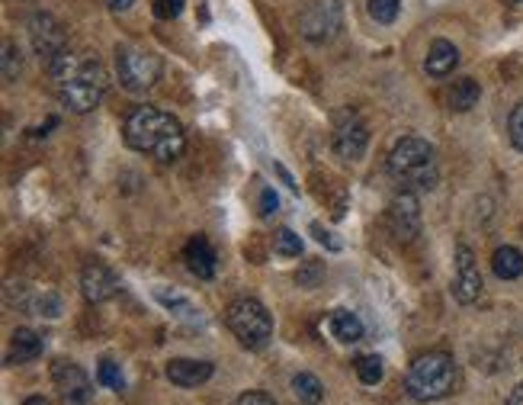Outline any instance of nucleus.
I'll return each instance as SVG.
<instances>
[{"mask_svg":"<svg viewBox=\"0 0 523 405\" xmlns=\"http://www.w3.org/2000/svg\"><path fill=\"white\" fill-rule=\"evenodd\" d=\"M389 229L399 242H414L420 232V206L414 190H405L399 193L392 202H389Z\"/></svg>","mask_w":523,"mask_h":405,"instance_id":"9d476101","label":"nucleus"},{"mask_svg":"<svg viewBox=\"0 0 523 405\" xmlns=\"http://www.w3.org/2000/svg\"><path fill=\"white\" fill-rule=\"evenodd\" d=\"M479 97H482V87L475 84L472 77H459V81L447 91V104H449V110H456V113L472 110V106L479 104Z\"/></svg>","mask_w":523,"mask_h":405,"instance_id":"aec40b11","label":"nucleus"},{"mask_svg":"<svg viewBox=\"0 0 523 405\" xmlns=\"http://www.w3.org/2000/svg\"><path fill=\"white\" fill-rule=\"evenodd\" d=\"M357 377H360V383H366V386H376L379 380H382V357H376V354H363L357 363Z\"/></svg>","mask_w":523,"mask_h":405,"instance_id":"5701e85b","label":"nucleus"},{"mask_svg":"<svg viewBox=\"0 0 523 405\" xmlns=\"http://www.w3.org/2000/svg\"><path fill=\"white\" fill-rule=\"evenodd\" d=\"M97 380L106 386V390H116V392H123V390H125L123 370H119V363H113V361H104V363H100Z\"/></svg>","mask_w":523,"mask_h":405,"instance_id":"a878e982","label":"nucleus"},{"mask_svg":"<svg viewBox=\"0 0 523 405\" xmlns=\"http://www.w3.org/2000/svg\"><path fill=\"white\" fill-rule=\"evenodd\" d=\"M49 74L62 104L74 113L97 110L100 100L106 97V87H110V74H106V68L97 58L84 55V52H71V49L49 64Z\"/></svg>","mask_w":523,"mask_h":405,"instance_id":"f257e3e1","label":"nucleus"},{"mask_svg":"<svg viewBox=\"0 0 523 405\" xmlns=\"http://www.w3.org/2000/svg\"><path fill=\"white\" fill-rule=\"evenodd\" d=\"M273 210H276V193L267 187L261 193V216H273Z\"/></svg>","mask_w":523,"mask_h":405,"instance_id":"c756f323","label":"nucleus"},{"mask_svg":"<svg viewBox=\"0 0 523 405\" xmlns=\"http://www.w3.org/2000/svg\"><path fill=\"white\" fill-rule=\"evenodd\" d=\"M225 325L238 344L248 351H263L273 338V319H270L267 306L261 300H234L232 306L225 309Z\"/></svg>","mask_w":523,"mask_h":405,"instance_id":"39448f33","label":"nucleus"},{"mask_svg":"<svg viewBox=\"0 0 523 405\" xmlns=\"http://www.w3.org/2000/svg\"><path fill=\"white\" fill-rule=\"evenodd\" d=\"M161 71H164V62L161 55L148 49H135V45H119L116 52V74L119 84L132 94H145L152 91L161 81Z\"/></svg>","mask_w":523,"mask_h":405,"instance_id":"423d86ee","label":"nucleus"},{"mask_svg":"<svg viewBox=\"0 0 523 405\" xmlns=\"http://www.w3.org/2000/svg\"><path fill=\"white\" fill-rule=\"evenodd\" d=\"M453 296L459 302H475L482 296V273L475 267V254L469 245L456 248V277H453Z\"/></svg>","mask_w":523,"mask_h":405,"instance_id":"f8f14e48","label":"nucleus"},{"mask_svg":"<svg viewBox=\"0 0 523 405\" xmlns=\"http://www.w3.org/2000/svg\"><path fill=\"white\" fill-rule=\"evenodd\" d=\"M20 71H23L20 52H16V45L10 43V39H4V81H7V84H14L16 77H20Z\"/></svg>","mask_w":523,"mask_h":405,"instance_id":"393cba45","label":"nucleus"},{"mask_svg":"<svg viewBox=\"0 0 523 405\" xmlns=\"http://www.w3.org/2000/svg\"><path fill=\"white\" fill-rule=\"evenodd\" d=\"M23 405H49V402H45V399H42V396H29Z\"/></svg>","mask_w":523,"mask_h":405,"instance_id":"473e14b6","label":"nucleus"},{"mask_svg":"<svg viewBox=\"0 0 523 405\" xmlns=\"http://www.w3.org/2000/svg\"><path fill=\"white\" fill-rule=\"evenodd\" d=\"M276 254H282V258H302V238L292 229H280L276 232Z\"/></svg>","mask_w":523,"mask_h":405,"instance_id":"b1692460","label":"nucleus"},{"mask_svg":"<svg viewBox=\"0 0 523 405\" xmlns=\"http://www.w3.org/2000/svg\"><path fill=\"white\" fill-rule=\"evenodd\" d=\"M81 290L87 296V302H106L119 293V280L104 261H90L81 273Z\"/></svg>","mask_w":523,"mask_h":405,"instance_id":"ddd939ff","label":"nucleus"},{"mask_svg":"<svg viewBox=\"0 0 523 405\" xmlns=\"http://www.w3.org/2000/svg\"><path fill=\"white\" fill-rule=\"evenodd\" d=\"M331 335L344 344H357L363 338V321H360L357 312L350 309H334L331 312Z\"/></svg>","mask_w":523,"mask_h":405,"instance_id":"f3484780","label":"nucleus"},{"mask_svg":"<svg viewBox=\"0 0 523 405\" xmlns=\"http://www.w3.org/2000/svg\"><path fill=\"white\" fill-rule=\"evenodd\" d=\"M183 258H186V267L196 273L200 280H212L215 277V248L209 245L206 238H190L183 248Z\"/></svg>","mask_w":523,"mask_h":405,"instance_id":"dca6fc26","label":"nucleus"},{"mask_svg":"<svg viewBox=\"0 0 523 405\" xmlns=\"http://www.w3.org/2000/svg\"><path fill=\"white\" fill-rule=\"evenodd\" d=\"M366 10H370V16L376 23H382V26H389V23L399 20L401 14V0H370L366 4Z\"/></svg>","mask_w":523,"mask_h":405,"instance_id":"4be33fe9","label":"nucleus"},{"mask_svg":"<svg viewBox=\"0 0 523 405\" xmlns=\"http://www.w3.org/2000/svg\"><path fill=\"white\" fill-rule=\"evenodd\" d=\"M52 380H55L58 396L68 405H87L90 399V380L87 373L71 361H55L52 363Z\"/></svg>","mask_w":523,"mask_h":405,"instance_id":"9b49d317","label":"nucleus"},{"mask_svg":"<svg viewBox=\"0 0 523 405\" xmlns=\"http://www.w3.org/2000/svg\"><path fill=\"white\" fill-rule=\"evenodd\" d=\"M132 4H135V0H106V7H110L113 14H125V10H132Z\"/></svg>","mask_w":523,"mask_h":405,"instance_id":"7c9ffc66","label":"nucleus"},{"mask_svg":"<svg viewBox=\"0 0 523 405\" xmlns=\"http://www.w3.org/2000/svg\"><path fill=\"white\" fill-rule=\"evenodd\" d=\"M39 354H42V338L35 335L33 329H16L14 338H10V361L26 363V361H35Z\"/></svg>","mask_w":523,"mask_h":405,"instance_id":"6ab92c4d","label":"nucleus"},{"mask_svg":"<svg viewBox=\"0 0 523 405\" xmlns=\"http://www.w3.org/2000/svg\"><path fill=\"white\" fill-rule=\"evenodd\" d=\"M29 43H33L35 55L42 58L45 68H49L58 55L68 52V35H64L62 23L52 14H33V20H29Z\"/></svg>","mask_w":523,"mask_h":405,"instance_id":"1a4fd4ad","label":"nucleus"},{"mask_svg":"<svg viewBox=\"0 0 523 405\" xmlns=\"http://www.w3.org/2000/svg\"><path fill=\"white\" fill-rule=\"evenodd\" d=\"M459 386V370H456V361L447 351H427V354L414 357L411 370H408L405 390L418 402H437V399H447Z\"/></svg>","mask_w":523,"mask_h":405,"instance_id":"20e7f679","label":"nucleus"},{"mask_svg":"<svg viewBox=\"0 0 523 405\" xmlns=\"http://www.w3.org/2000/svg\"><path fill=\"white\" fill-rule=\"evenodd\" d=\"M340 26H344L340 0H311L309 7L302 10V16H299V33L315 45L331 43L340 33Z\"/></svg>","mask_w":523,"mask_h":405,"instance_id":"0eeeda50","label":"nucleus"},{"mask_svg":"<svg viewBox=\"0 0 523 405\" xmlns=\"http://www.w3.org/2000/svg\"><path fill=\"white\" fill-rule=\"evenodd\" d=\"M389 171L395 181L405 183V190H434L440 181L434 145L418 135H405L395 142V148L389 152Z\"/></svg>","mask_w":523,"mask_h":405,"instance_id":"7ed1b4c3","label":"nucleus"},{"mask_svg":"<svg viewBox=\"0 0 523 405\" xmlns=\"http://www.w3.org/2000/svg\"><path fill=\"white\" fill-rule=\"evenodd\" d=\"M183 4L186 0H152V10L158 20H177L183 14Z\"/></svg>","mask_w":523,"mask_h":405,"instance_id":"bb28decb","label":"nucleus"},{"mask_svg":"<svg viewBox=\"0 0 523 405\" xmlns=\"http://www.w3.org/2000/svg\"><path fill=\"white\" fill-rule=\"evenodd\" d=\"M331 145L338 152V158L344 161H360L370 145V129L353 110H340L334 116V135H331Z\"/></svg>","mask_w":523,"mask_h":405,"instance_id":"6e6552de","label":"nucleus"},{"mask_svg":"<svg viewBox=\"0 0 523 405\" xmlns=\"http://www.w3.org/2000/svg\"><path fill=\"white\" fill-rule=\"evenodd\" d=\"M234 405H276V402L267 396V392H244Z\"/></svg>","mask_w":523,"mask_h":405,"instance_id":"c85d7f7f","label":"nucleus"},{"mask_svg":"<svg viewBox=\"0 0 523 405\" xmlns=\"http://www.w3.org/2000/svg\"><path fill=\"white\" fill-rule=\"evenodd\" d=\"M508 133H510V142H514V148H520V152H523V104H517L514 110H510Z\"/></svg>","mask_w":523,"mask_h":405,"instance_id":"cd10ccee","label":"nucleus"},{"mask_svg":"<svg viewBox=\"0 0 523 405\" xmlns=\"http://www.w3.org/2000/svg\"><path fill=\"white\" fill-rule=\"evenodd\" d=\"M491 271L501 280H517L523 273V252L514 245H501L491 254Z\"/></svg>","mask_w":523,"mask_h":405,"instance_id":"a211bd4d","label":"nucleus"},{"mask_svg":"<svg viewBox=\"0 0 523 405\" xmlns=\"http://www.w3.org/2000/svg\"><path fill=\"white\" fill-rule=\"evenodd\" d=\"M164 373L173 386H180V390H193V386L206 383V380L212 377V363L193 361V357H173V361L167 363Z\"/></svg>","mask_w":523,"mask_h":405,"instance_id":"4468645a","label":"nucleus"},{"mask_svg":"<svg viewBox=\"0 0 523 405\" xmlns=\"http://www.w3.org/2000/svg\"><path fill=\"white\" fill-rule=\"evenodd\" d=\"M459 64V49H456L449 39H434L430 49H427V58H424V68L430 77H447L456 71Z\"/></svg>","mask_w":523,"mask_h":405,"instance_id":"2eb2a0df","label":"nucleus"},{"mask_svg":"<svg viewBox=\"0 0 523 405\" xmlns=\"http://www.w3.org/2000/svg\"><path fill=\"white\" fill-rule=\"evenodd\" d=\"M123 139L132 152H142L158 161H177L186 148V133L180 119L158 106H135L125 116Z\"/></svg>","mask_w":523,"mask_h":405,"instance_id":"f03ea898","label":"nucleus"},{"mask_svg":"<svg viewBox=\"0 0 523 405\" xmlns=\"http://www.w3.org/2000/svg\"><path fill=\"white\" fill-rule=\"evenodd\" d=\"M292 392L309 405H318L324 399V386L315 373H296V377H292Z\"/></svg>","mask_w":523,"mask_h":405,"instance_id":"412c9836","label":"nucleus"},{"mask_svg":"<svg viewBox=\"0 0 523 405\" xmlns=\"http://www.w3.org/2000/svg\"><path fill=\"white\" fill-rule=\"evenodd\" d=\"M508 405H523V383H520V386H517V390H514V392H510Z\"/></svg>","mask_w":523,"mask_h":405,"instance_id":"2f4dec72","label":"nucleus"}]
</instances>
